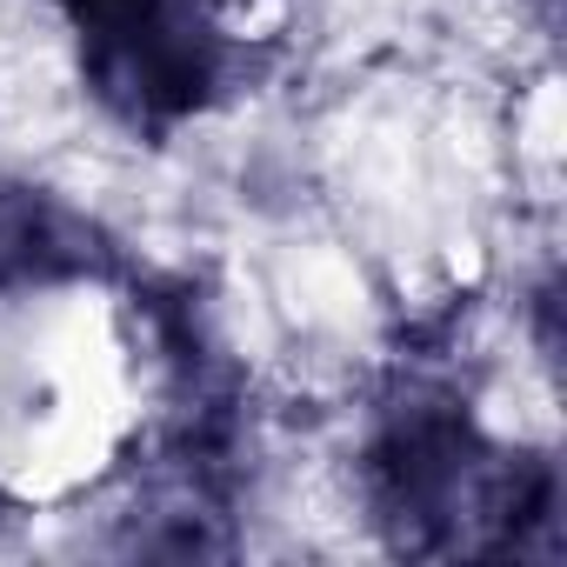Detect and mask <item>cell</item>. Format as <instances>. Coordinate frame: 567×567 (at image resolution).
Segmentation results:
<instances>
[{"label": "cell", "instance_id": "obj_1", "mask_svg": "<svg viewBox=\"0 0 567 567\" xmlns=\"http://www.w3.org/2000/svg\"><path fill=\"white\" fill-rule=\"evenodd\" d=\"M61 8L87 48L94 94L121 121L167 127L220 87L227 41L194 0H61Z\"/></svg>", "mask_w": 567, "mask_h": 567}]
</instances>
